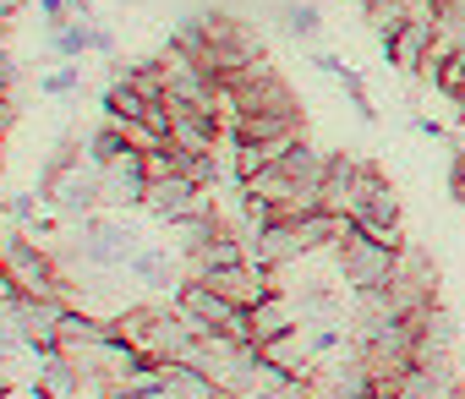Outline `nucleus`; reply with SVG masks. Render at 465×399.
<instances>
[{
  "label": "nucleus",
  "mask_w": 465,
  "mask_h": 399,
  "mask_svg": "<svg viewBox=\"0 0 465 399\" xmlns=\"http://www.w3.org/2000/svg\"><path fill=\"white\" fill-rule=\"evenodd\" d=\"M72 252H77V268H99V274H126V263L143 252L137 230L126 225V214H88L72 225Z\"/></svg>",
  "instance_id": "nucleus-1"
},
{
  "label": "nucleus",
  "mask_w": 465,
  "mask_h": 399,
  "mask_svg": "<svg viewBox=\"0 0 465 399\" xmlns=\"http://www.w3.org/2000/svg\"><path fill=\"white\" fill-rule=\"evenodd\" d=\"M39 191H45V203H50L66 225H77V219H88V214L104 209L99 164H88V159H50L45 175H39Z\"/></svg>",
  "instance_id": "nucleus-2"
},
{
  "label": "nucleus",
  "mask_w": 465,
  "mask_h": 399,
  "mask_svg": "<svg viewBox=\"0 0 465 399\" xmlns=\"http://www.w3.org/2000/svg\"><path fill=\"white\" fill-rule=\"evenodd\" d=\"M394 263H400V252H389L383 241H372V236L345 214V230H340V247H334V268H340V279L351 285V296H356V290H383V285L394 279Z\"/></svg>",
  "instance_id": "nucleus-3"
},
{
  "label": "nucleus",
  "mask_w": 465,
  "mask_h": 399,
  "mask_svg": "<svg viewBox=\"0 0 465 399\" xmlns=\"http://www.w3.org/2000/svg\"><path fill=\"white\" fill-rule=\"evenodd\" d=\"M389 301L400 317H416L427 307H438V263L421 252V247H405L400 263H394V279H389Z\"/></svg>",
  "instance_id": "nucleus-4"
},
{
  "label": "nucleus",
  "mask_w": 465,
  "mask_h": 399,
  "mask_svg": "<svg viewBox=\"0 0 465 399\" xmlns=\"http://www.w3.org/2000/svg\"><path fill=\"white\" fill-rule=\"evenodd\" d=\"M351 219L356 225H400V191L378 164L356 170V191H351Z\"/></svg>",
  "instance_id": "nucleus-5"
},
{
  "label": "nucleus",
  "mask_w": 465,
  "mask_h": 399,
  "mask_svg": "<svg viewBox=\"0 0 465 399\" xmlns=\"http://www.w3.org/2000/svg\"><path fill=\"white\" fill-rule=\"evenodd\" d=\"M99 186H104V209L110 214H132V209H143L148 203V170H143V153L137 148H126L115 164H104L99 170Z\"/></svg>",
  "instance_id": "nucleus-6"
},
{
  "label": "nucleus",
  "mask_w": 465,
  "mask_h": 399,
  "mask_svg": "<svg viewBox=\"0 0 465 399\" xmlns=\"http://www.w3.org/2000/svg\"><path fill=\"white\" fill-rule=\"evenodd\" d=\"M208 203V186H197V180H186V175H164V180H153L148 186V214L159 219V225H175V219H186L192 209H203Z\"/></svg>",
  "instance_id": "nucleus-7"
},
{
  "label": "nucleus",
  "mask_w": 465,
  "mask_h": 399,
  "mask_svg": "<svg viewBox=\"0 0 465 399\" xmlns=\"http://www.w3.org/2000/svg\"><path fill=\"white\" fill-rule=\"evenodd\" d=\"M432 39H438V17H411L389 44H383V55H389V66L394 72H421V61L432 55Z\"/></svg>",
  "instance_id": "nucleus-8"
},
{
  "label": "nucleus",
  "mask_w": 465,
  "mask_h": 399,
  "mask_svg": "<svg viewBox=\"0 0 465 399\" xmlns=\"http://www.w3.org/2000/svg\"><path fill=\"white\" fill-rule=\"evenodd\" d=\"M247 323H252V345H269V339H285V334H296V328H302L296 296H291V290H274V296H263V301L247 312Z\"/></svg>",
  "instance_id": "nucleus-9"
},
{
  "label": "nucleus",
  "mask_w": 465,
  "mask_h": 399,
  "mask_svg": "<svg viewBox=\"0 0 465 399\" xmlns=\"http://www.w3.org/2000/svg\"><path fill=\"white\" fill-rule=\"evenodd\" d=\"M307 121L302 110H280V115H224V137L236 142H274V137H302Z\"/></svg>",
  "instance_id": "nucleus-10"
},
{
  "label": "nucleus",
  "mask_w": 465,
  "mask_h": 399,
  "mask_svg": "<svg viewBox=\"0 0 465 399\" xmlns=\"http://www.w3.org/2000/svg\"><path fill=\"white\" fill-rule=\"evenodd\" d=\"M224 230H230V225H224V214H219L213 203H203V209H192L186 219H175V225H170V236H175V252H181V258H197V252H203L213 236H224Z\"/></svg>",
  "instance_id": "nucleus-11"
},
{
  "label": "nucleus",
  "mask_w": 465,
  "mask_h": 399,
  "mask_svg": "<svg viewBox=\"0 0 465 399\" xmlns=\"http://www.w3.org/2000/svg\"><path fill=\"white\" fill-rule=\"evenodd\" d=\"M236 263H252V252H247L242 230H224V236H213L197 258H186V274L203 279V274H213V268H236Z\"/></svg>",
  "instance_id": "nucleus-12"
},
{
  "label": "nucleus",
  "mask_w": 465,
  "mask_h": 399,
  "mask_svg": "<svg viewBox=\"0 0 465 399\" xmlns=\"http://www.w3.org/2000/svg\"><path fill=\"white\" fill-rule=\"evenodd\" d=\"M356 170H361V159H351V153H334V159H329V175H323V186H318V197H323L329 214H351Z\"/></svg>",
  "instance_id": "nucleus-13"
},
{
  "label": "nucleus",
  "mask_w": 465,
  "mask_h": 399,
  "mask_svg": "<svg viewBox=\"0 0 465 399\" xmlns=\"http://www.w3.org/2000/svg\"><path fill=\"white\" fill-rule=\"evenodd\" d=\"M126 279H137V285H148V290H170V296H175V285H181L175 263H170L159 247H143V252L126 263Z\"/></svg>",
  "instance_id": "nucleus-14"
},
{
  "label": "nucleus",
  "mask_w": 465,
  "mask_h": 399,
  "mask_svg": "<svg viewBox=\"0 0 465 399\" xmlns=\"http://www.w3.org/2000/svg\"><path fill=\"white\" fill-rule=\"evenodd\" d=\"M39 361V377L61 394V399H72V394H83L88 388V377H83V366L66 355V350H45V355H34Z\"/></svg>",
  "instance_id": "nucleus-15"
},
{
  "label": "nucleus",
  "mask_w": 465,
  "mask_h": 399,
  "mask_svg": "<svg viewBox=\"0 0 465 399\" xmlns=\"http://www.w3.org/2000/svg\"><path fill=\"white\" fill-rule=\"evenodd\" d=\"M247 186H252V191L263 197V203H274V209H285L291 197H302V191H307V186H302V180H296V175H291L285 164H269V170H263V175H252Z\"/></svg>",
  "instance_id": "nucleus-16"
},
{
  "label": "nucleus",
  "mask_w": 465,
  "mask_h": 399,
  "mask_svg": "<svg viewBox=\"0 0 465 399\" xmlns=\"http://www.w3.org/2000/svg\"><path fill=\"white\" fill-rule=\"evenodd\" d=\"M126 148H132V142H126V131H121L115 121H99V131H94V137L83 142V159L104 170V164H115V159H121Z\"/></svg>",
  "instance_id": "nucleus-17"
},
{
  "label": "nucleus",
  "mask_w": 465,
  "mask_h": 399,
  "mask_svg": "<svg viewBox=\"0 0 465 399\" xmlns=\"http://www.w3.org/2000/svg\"><path fill=\"white\" fill-rule=\"evenodd\" d=\"M50 50H55L61 61H72V66H77V61L94 50V23H66L61 34H50Z\"/></svg>",
  "instance_id": "nucleus-18"
},
{
  "label": "nucleus",
  "mask_w": 465,
  "mask_h": 399,
  "mask_svg": "<svg viewBox=\"0 0 465 399\" xmlns=\"http://www.w3.org/2000/svg\"><path fill=\"white\" fill-rule=\"evenodd\" d=\"M280 17H285V34H291V39H318V34H323V12L312 6V0H291Z\"/></svg>",
  "instance_id": "nucleus-19"
},
{
  "label": "nucleus",
  "mask_w": 465,
  "mask_h": 399,
  "mask_svg": "<svg viewBox=\"0 0 465 399\" xmlns=\"http://www.w3.org/2000/svg\"><path fill=\"white\" fill-rule=\"evenodd\" d=\"M126 83H132L143 99H164V66H159V55H153V61H132V66H126Z\"/></svg>",
  "instance_id": "nucleus-20"
},
{
  "label": "nucleus",
  "mask_w": 465,
  "mask_h": 399,
  "mask_svg": "<svg viewBox=\"0 0 465 399\" xmlns=\"http://www.w3.org/2000/svg\"><path fill=\"white\" fill-rule=\"evenodd\" d=\"M181 175H186V180H197V186H208V191L224 180L219 153H181Z\"/></svg>",
  "instance_id": "nucleus-21"
},
{
  "label": "nucleus",
  "mask_w": 465,
  "mask_h": 399,
  "mask_svg": "<svg viewBox=\"0 0 465 399\" xmlns=\"http://www.w3.org/2000/svg\"><path fill=\"white\" fill-rule=\"evenodd\" d=\"M23 93V66L12 50H0V99H17Z\"/></svg>",
  "instance_id": "nucleus-22"
},
{
  "label": "nucleus",
  "mask_w": 465,
  "mask_h": 399,
  "mask_svg": "<svg viewBox=\"0 0 465 399\" xmlns=\"http://www.w3.org/2000/svg\"><path fill=\"white\" fill-rule=\"evenodd\" d=\"M39 88H45V93H55V99H66V93H77V66L66 61L61 72H45V77H39Z\"/></svg>",
  "instance_id": "nucleus-23"
},
{
  "label": "nucleus",
  "mask_w": 465,
  "mask_h": 399,
  "mask_svg": "<svg viewBox=\"0 0 465 399\" xmlns=\"http://www.w3.org/2000/svg\"><path fill=\"white\" fill-rule=\"evenodd\" d=\"M39 17H45V28H50V34H61L66 23H77L66 0H39Z\"/></svg>",
  "instance_id": "nucleus-24"
},
{
  "label": "nucleus",
  "mask_w": 465,
  "mask_h": 399,
  "mask_svg": "<svg viewBox=\"0 0 465 399\" xmlns=\"http://www.w3.org/2000/svg\"><path fill=\"white\" fill-rule=\"evenodd\" d=\"M449 191H454V203H465V142H454V164H449Z\"/></svg>",
  "instance_id": "nucleus-25"
},
{
  "label": "nucleus",
  "mask_w": 465,
  "mask_h": 399,
  "mask_svg": "<svg viewBox=\"0 0 465 399\" xmlns=\"http://www.w3.org/2000/svg\"><path fill=\"white\" fill-rule=\"evenodd\" d=\"M411 126H416L421 137H432V142H438V137H449V131H443V126H438L432 115H411Z\"/></svg>",
  "instance_id": "nucleus-26"
},
{
  "label": "nucleus",
  "mask_w": 465,
  "mask_h": 399,
  "mask_svg": "<svg viewBox=\"0 0 465 399\" xmlns=\"http://www.w3.org/2000/svg\"><path fill=\"white\" fill-rule=\"evenodd\" d=\"M66 6H72L77 23H94V0H66Z\"/></svg>",
  "instance_id": "nucleus-27"
},
{
  "label": "nucleus",
  "mask_w": 465,
  "mask_h": 399,
  "mask_svg": "<svg viewBox=\"0 0 465 399\" xmlns=\"http://www.w3.org/2000/svg\"><path fill=\"white\" fill-rule=\"evenodd\" d=\"M23 17V0H0V23H17Z\"/></svg>",
  "instance_id": "nucleus-28"
},
{
  "label": "nucleus",
  "mask_w": 465,
  "mask_h": 399,
  "mask_svg": "<svg viewBox=\"0 0 465 399\" xmlns=\"http://www.w3.org/2000/svg\"><path fill=\"white\" fill-rule=\"evenodd\" d=\"M94 399H143V394H132V388H104V394H94Z\"/></svg>",
  "instance_id": "nucleus-29"
},
{
  "label": "nucleus",
  "mask_w": 465,
  "mask_h": 399,
  "mask_svg": "<svg viewBox=\"0 0 465 399\" xmlns=\"http://www.w3.org/2000/svg\"><path fill=\"white\" fill-rule=\"evenodd\" d=\"M143 399H175V388L164 383V388H153V394H143Z\"/></svg>",
  "instance_id": "nucleus-30"
},
{
  "label": "nucleus",
  "mask_w": 465,
  "mask_h": 399,
  "mask_svg": "<svg viewBox=\"0 0 465 399\" xmlns=\"http://www.w3.org/2000/svg\"><path fill=\"white\" fill-rule=\"evenodd\" d=\"M0 170H6V131H0Z\"/></svg>",
  "instance_id": "nucleus-31"
},
{
  "label": "nucleus",
  "mask_w": 465,
  "mask_h": 399,
  "mask_svg": "<svg viewBox=\"0 0 465 399\" xmlns=\"http://www.w3.org/2000/svg\"><path fill=\"white\" fill-rule=\"evenodd\" d=\"M454 104H460V115H465V83H460V93H454Z\"/></svg>",
  "instance_id": "nucleus-32"
},
{
  "label": "nucleus",
  "mask_w": 465,
  "mask_h": 399,
  "mask_svg": "<svg viewBox=\"0 0 465 399\" xmlns=\"http://www.w3.org/2000/svg\"><path fill=\"white\" fill-rule=\"evenodd\" d=\"M460 328H465V323H460Z\"/></svg>",
  "instance_id": "nucleus-33"
}]
</instances>
